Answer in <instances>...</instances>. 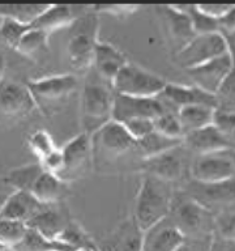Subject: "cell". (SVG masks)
I'll return each instance as SVG.
<instances>
[{"label": "cell", "mask_w": 235, "mask_h": 251, "mask_svg": "<svg viewBox=\"0 0 235 251\" xmlns=\"http://www.w3.org/2000/svg\"><path fill=\"white\" fill-rule=\"evenodd\" d=\"M175 196L174 186L157 176L144 174L137 191L132 219L144 233L168 216Z\"/></svg>", "instance_id": "1"}, {"label": "cell", "mask_w": 235, "mask_h": 251, "mask_svg": "<svg viewBox=\"0 0 235 251\" xmlns=\"http://www.w3.org/2000/svg\"><path fill=\"white\" fill-rule=\"evenodd\" d=\"M113 88L95 76L90 70L81 92V126L88 136L102 126L113 121Z\"/></svg>", "instance_id": "2"}, {"label": "cell", "mask_w": 235, "mask_h": 251, "mask_svg": "<svg viewBox=\"0 0 235 251\" xmlns=\"http://www.w3.org/2000/svg\"><path fill=\"white\" fill-rule=\"evenodd\" d=\"M92 165L102 168L115 162L127 153L136 151V140L123 125L110 121L89 136Z\"/></svg>", "instance_id": "3"}, {"label": "cell", "mask_w": 235, "mask_h": 251, "mask_svg": "<svg viewBox=\"0 0 235 251\" xmlns=\"http://www.w3.org/2000/svg\"><path fill=\"white\" fill-rule=\"evenodd\" d=\"M98 15L89 11L80 16L70 26V37L67 41V54L72 68L80 72L89 71L93 63L94 50L98 41Z\"/></svg>", "instance_id": "4"}, {"label": "cell", "mask_w": 235, "mask_h": 251, "mask_svg": "<svg viewBox=\"0 0 235 251\" xmlns=\"http://www.w3.org/2000/svg\"><path fill=\"white\" fill-rule=\"evenodd\" d=\"M167 219L183 238H211L214 234V215L184 194H175Z\"/></svg>", "instance_id": "5"}, {"label": "cell", "mask_w": 235, "mask_h": 251, "mask_svg": "<svg viewBox=\"0 0 235 251\" xmlns=\"http://www.w3.org/2000/svg\"><path fill=\"white\" fill-rule=\"evenodd\" d=\"M167 81L144 67L127 63L113 82L114 93L131 97H158Z\"/></svg>", "instance_id": "6"}, {"label": "cell", "mask_w": 235, "mask_h": 251, "mask_svg": "<svg viewBox=\"0 0 235 251\" xmlns=\"http://www.w3.org/2000/svg\"><path fill=\"white\" fill-rule=\"evenodd\" d=\"M192 157L193 154L184 148L182 143L179 147L141 160V169L144 174L157 176L174 186V183L184 180L189 176Z\"/></svg>", "instance_id": "7"}, {"label": "cell", "mask_w": 235, "mask_h": 251, "mask_svg": "<svg viewBox=\"0 0 235 251\" xmlns=\"http://www.w3.org/2000/svg\"><path fill=\"white\" fill-rule=\"evenodd\" d=\"M26 86L34 100L37 109L47 111L51 106L60 103L73 94L78 88V78L74 75H51L27 80Z\"/></svg>", "instance_id": "8"}, {"label": "cell", "mask_w": 235, "mask_h": 251, "mask_svg": "<svg viewBox=\"0 0 235 251\" xmlns=\"http://www.w3.org/2000/svg\"><path fill=\"white\" fill-rule=\"evenodd\" d=\"M227 52L234 54L227 45L225 37L218 31L196 34L186 46L175 52V60L182 68H184V71H187Z\"/></svg>", "instance_id": "9"}, {"label": "cell", "mask_w": 235, "mask_h": 251, "mask_svg": "<svg viewBox=\"0 0 235 251\" xmlns=\"http://www.w3.org/2000/svg\"><path fill=\"white\" fill-rule=\"evenodd\" d=\"M189 176L203 183H215L235 178L234 149L193 156Z\"/></svg>", "instance_id": "10"}, {"label": "cell", "mask_w": 235, "mask_h": 251, "mask_svg": "<svg viewBox=\"0 0 235 251\" xmlns=\"http://www.w3.org/2000/svg\"><path fill=\"white\" fill-rule=\"evenodd\" d=\"M235 178L215 182V183H203L189 179L186 182L183 192L189 199L207 208L213 215L223 208L234 205L235 200Z\"/></svg>", "instance_id": "11"}, {"label": "cell", "mask_w": 235, "mask_h": 251, "mask_svg": "<svg viewBox=\"0 0 235 251\" xmlns=\"http://www.w3.org/2000/svg\"><path fill=\"white\" fill-rule=\"evenodd\" d=\"M164 111L167 110L158 97H131L117 93L114 96L113 121L120 125L135 119L154 121Z\"/></svg>", "instance_id": "12"}, {"label": "cell", "mask_w": 235, "mask_h": 251, "mask_svg": "<svg viewBox=\"0 0 235 251\" xmlns=\"http://www.w3.org/2000/svg\"><path fill=\"white\" fill-rule=\"evenodd\" d=\"M193 85L214 96L222 82L234 72V54H223L209 62L186 71Z\"/></svg>", "instance_id": "13"}, {"label": "cell", "mask_w": 235, "mask_h": 251, "mask_svg": "<svg viewBox=\"0 0 235 251\" xmlns=\"http://www.w3.org/2000/svg\"><path fill=\"white\" fill-rule=\"evenodd\" d=\"M60 151L63 156V168L58 176L66 183L82 176L92 165L90 140L86 133L81 132L76 135L63 145Z\"/></svg>", "instance_id": "14"}, {"label": "cell", "mask_w": 235, "mask_h": 251, "mask_svg": "<svg viewBox=\"0 0 235 251\" xmlns=\"http://www.w3.org/2000/svg\"><path fill=\"white\" fill-rule=\"evenodd\" d=\"M158 98L167 111H178L180 107L191 105H204L213 109H215L217 106L213 94L207 93L195 85L167 82Z\"/></svg>", "instance_id": "15"}, {"label": "cell", "mask_w": 235, "mask_h": 251, "mask_svg": "<svg viewBox=\"0 0 235 251\" xmlns=\"http://www.w3.org/2000/svg\"><path fill=\"white\" fill-rule=\"evenodd\" d=\"M37 106L25 82L4 77L0 80V110L12 117L30 114Z\"/></svg>", "instance_id": "16"}, {"label": "cell", "mask_w": 235, "mask_h": 251, "mask_svg": "<svg viewBox=\"0 0 235 251\" xmlns=\"http://www.w3.org/2000/svg\"><path fill=\"white\" fill-rule=\"evenodd\" d=\"M88 5L73 4H47L46 9L31 23V26L48 35L64 27H70L76 20L89 11Z\"/></svg>", "instance_id": "17"}, {"label": "cell", "mask_w": 235, "mask_h": 251, "mask_svg": "<svg viewBox=\"0 0 235 251\" xmlns=\"http://www.w3.org/2000/svg\"><path fill=\"white\" fill-rule=\"evenodd\" d=\"M157 13L160 16L161 21L164 23L166 33L171 39V42L175 45V52L186 46L196 35L191 19L178 5H158Z\"/></svg>", "instance_id": "18"}, {"label": "cell", "mask_w": 235, "mask_h": 251, "mask_svg": "<svg viewBox=\"0 0 235 251\" xmlns=\"http://www.w3.org/2000/svg\"><path fill=\"white\" fill-rule=\"evenodd\" d=\"M182 143L184 148L188 149L193 156L225 149H234V139L223 135L213 125L184 135Z\"/></svg>", "instance_id": "19"}, {"label": "cell", "mask_w": 235, "mask_h": 251, "mask_svg": "<svg viewBox=\"0 0 235 251\" xmlns=\"http://www.w3.org/2000/svg\"><path fill=\"white\" fill-rule=\"evenodd\" d=\"M128 63L124 54L111 43L98 42L94 50L92 68L95 76L113 88V82L121 68Z\"/></svg>", "instance_id": "20"}, {"label": "cell", "mask_w": 235, "mask_h": 251, "mask_svg": "<svg viewBox=\"0 0 235 251\" xmlns=\"http://www.w3.org/2000/svg\"><path fill=\"white\" fill-rule=\"evenodd\" d=\"M183 239L180 231L166 217L142 233L141 251H176Z\"/></svg>", "instance_id": "21"}, {"label": "cell", "mask_w": 235, "mask_h": 251, "mask_svg": "<svg viewBox=\"0 0 235 251\" xmlns=\"http://www.w3.org/2000/svg\"><path fill=\"white\" fill-rule=\"evenodd\" d=\"M46 205L39 203L30 192L15 190L0 204V219L26 224Z\"/></svg>", "instance_id": "22"}, {"label": "cell", "mask_w": 235, "mask_h": 251, "mask_svg": "<svg viewBox=\"0 0 235 251\" xmlns=\"http://www.w3.org/2000/svg\"><path fill=\"white\" fill-rule=\"evenodd\" d=\"M142 231L131 217L124 220L106 239L99 251H141Z\"/></svg>", "instance_id": "23"}, {"label": "cell", "mask_w": 235, "mask_h": 251, "mask_svg": "<svg viewBox=\"0 0 235 251\" xmlns=\"http://www.w3.org/2000/svg\"><path fill=\"white\" fill-rule=\"evenodd\" d=\"M68 221L70 220L62 211H58L54 205H46L27 221L26 226L37 231L43 238L54 241L66 227Z\"/></svg>", "instance_id": "24"}, {"label": "cell", "mask_w": 235, "mask_h": 251, "mask_svg": "<svg viewBox=\"0 0 235 251\" xmlns=\"http://www.w3.org/2000/svg\"><path fill=\"white\" fill-rule=\"evenodd\" d=\"M67 184L58 176L43 170L31 187L30 194L43 205H54L66 196Z\"/></svg>", "instance_id": "25"}, {"label": "cell", "mask_w": 235, "mask_h": 251, "mask_svg": "<svg viewBox=\"0 0 235 251\" xmlns=\"http://www.w3.org/2000/svg\"><path fill=\"white\" fill-rule=\"evenodd\" d=\"M214 109L204 105H191L180 107L176 111L179 123L182 126L183 136L189 132L212 125Z\"/></svg>", "instance_id": "26"}, {"label": "cell", "mask_w": 235, "mask_h": 251, "mask_svg": "<svg viewBox=\"0 0 235 251\" xmlns=\"http://www.w3.org/2000/svg\"><path fill=\"white\" fill-rule=\"evenodd\" d=\"M56 241L74 251H99L94 239L76 221H68Z\"/></svg>", "instance_id": "27"}, {"label": "cell", "mask_w": 235, "mask_h": 251, "mask_svg": "<svg viewBox=\"0 0 235 251\" xmlns=\"http://www.w3.org/2000/svg\"><path fill=\"white\" fill-rule=\"evenodd\" d=\"M182 140L183 139H172V137L164 136L157 131H152L146 136L142 137L141 140L136 141L135 153L140 156L141 160H145L149 157L166 152L168 149L179 147V145H182Z\"/></svg>", "instance_id": "28"}, {"label": "cell", "mask_w": 235, "mask_h": 251, "mask_svg": "<svg viewBox=\"0 0 235 251\" xmlns=\"http://www.w3.org/2000/svg\"><path fill=\"white\" fill-rule=\"evenodd\" d=\"M42 172V166L38 162L24 165V166L12 169L11 172H8L4 180H5V183L9 184L15 190L30 192L31 187L34 186L35 180L38 179V176H41Z\"/></svg>", "instance_id": "29"}, {"label": "cell", "mask_w": 235, "mask_h": 251, "mask_svg": "<svg viewBox=\"0 0 235 251\" xmlns=\"http://www.w3.org/2000/svg\"><path fill=\"white\" fill-rule=\"evenodd\" d=\"M50 35L43 30L31 26L20 39L15 50L26 58H34L38 54H43L48 49Z\"/></svg>", "instance_id": "30"}, {"label": "cell", "mask_w": 235, "mask_h": 251, "mask_svg": "<svg viewBox=\"0 0 235 251\" xmlns=\"http://www.w3.org/2000/svg\"><path fill=\"white\" fill-rule=\"evenodd\" d=\"M47 4H0V19L16 20L31 24L45 9Z\"/></svg>", "instance_id": "31"}, {"label": "cell", "mask_w": 235, "mask_h": 251, "mask_svg": "<svg viewBox=\"0 0 235 251\" xmlns=\"http://www.w3.org/2000/svg\"><path fill=\"white\" fill-rule=\"evenodd\" d=\"M183 12H186L188 17L191 19L192 26L196 34H207V33H217L221 31V24L219 19H214L211 16L205 15L197 7V4H184L178 5Z\"/></svg>", "instance_id": "32"}, {"label": "cell", "mask_w": 235, "mask_h": 251, "mask_svg": "<svg viewBox=\"0 0 235 251\" xmlns=\"http://www.w3.org/2000/svg\"><path fill=\"white\" fill-rule=\"evenodd\" d=\"M29 227L26 224L13 220L0 219V246L4 250L15 249L23 242Z\"/></svg>", "instance_id": "33"}, {"label": "cell", "mask_w": 235, "mask_h": 251, "mask_svg": "<svg viewBox=\"0 0 235 251\" xmlns=\"http://www.w3.org/2000/svg\"><path fill=\"white\" fill-rule=\"evenodd\" d=\"M17 251H74L66 245H63L59 241L54 239L43 238L42 235H39L37 231L29 229L25 235V238L19 246L15 247Z\"/></svg>", "instance_id": "34"}, {"label": "cell", "mask_w": 235, "mask_h": 251, "mask_svg": "<svg viewBox=\"0 0 235 251\" xmlns=\"http://www.w3.org/2000/svg\"><path fill=\"white\" fill-rule=\"evenodd\" d=\"M30 27L31 24L19 23L11 19H0V41L8 47L16 49L20 39Z\"/></svg>", "instance_id": "35"}, {"label": "cell", "mask_w": 235, "mask_h": 251, "mask_svg": "<svg viewBox=\"0 0 235 251\" xmlns=\"http://www.w3.org/2000/svg\"><path fill=\"white\" fill-rule=\"evenodd\" d=\"M214 235L226 241H235L234 205L214 213Z\"/></svg>", "instance_id": "36"}, {"label": "cell", "mask_w": 235, "mask_h": 251, "mask_svg": "<svg viewBox=\"0 0 235 251\" xmlns=\"http://www.w3.org/2000/svg\"><path fill=\"white\" fill-rule=\"evenodd\" d=\"M27 147L38 157V161L43 160L52 151L58 148L55 145L52 136L45 129H35L27 136Z\"/></svg>", "instance_id": "37"}, {"label": "cell", "mask_w": 235, "mask_h": 251, "mask_svg": "<svg viewBox=\"0 0 235 251\" xmlns=\"http://www.w3.org/2000/svg\"><path fill=\"white\" fill-rule=\"evenodd\" d=\"M154 131L172 139H183V131L176 111H164L153 121Z\"/></svg>", "instance_id": "38"}, {"label": "cell", "mask_w": 235, "mask_h": 251, "mask_svg": "<svg viewBox=\"0 0 235 251\" xmlns=\"http://www.w3.org/2000/svg\"><path fill=\"white\" fill-rule=\"evenodd\" d=\"M212 125L215 128L219 129L223 135L234 139L235 129V113L234 111H226V110L214 109Z\"/></svg>", "instance_id": "39"}, {"label": "cell", "mask_w": 235, "mask_h": 251, "mask_svg": "<svg viewBox=\"0 0 235 251\" xmlns=\"http://www.w3.org/2000/svg\"><path fill=\"white\" fill-rule=\"evenodd\" d=\"M123 127L136 141L141 140L148 133L154 131L153 121H149V119H135V121L125 122L123 123Z\"/></svg>", "instance_id": "40"}, {"label": "cell", "mask_w": 235, "mask_h": 251, "mask_svg": "<svg viewBox=\"0 0 235 251\" xmlns=\"http://www.w3.org/2000/svg\"><path fill=\"white\" fill-rule=\"evenodd\" d=\"M139 5H128V4H102V5H92L93 12L97 15L99 13H107V15L124 16L131 15L136 11Z\"/></svg>", "instance_id": "41"}, {"label": "cell", "mask_w": 235, "mask_h": 251, "mask_svg": "<svg viewBox=\"0 0 235 251\" xmlns=\"http://www.w3.org/2000/svg\"><path fill=\"white\" fill-rule=\"evenodd\" d=\"M212 238H199V239H189L184 238L182 245H180L176 251H209L211 247Z\"/></svg>", "instance_id": "42"}, {"label": "cell", "mask_w": 235, "mask_h": 251, "mask_svg": "<svg viewBox=\"0 0 235 251\" xmlns=\"http://www.w3.org/2000/svg\"><path fill=\"white\" fill-rule=\"evenodd\" d=\"M197 7L205 15L214 17V19H219L227 11H230L231 8L234 7V4H197Z\"/></svg>", "instance_id": "43"}, {"label": "cell", "mask_w": 235, "mask_h": 251, "mask_svg": "<svg viewBox=\"0 0 235 251\" xmlns=\"http://www.w3.org/2000/svg\"><path fill=\"white\" fill-rule=\"evenodd\" d=\"M234 242L235 241H226L213 234L209 251H235Z\"/></svg>", "instance_id": "44"}, {"label": "cell", "mask_w": 235, "mask_h": 251, "mask_svg": "<svg viewBox=\"0 0 235 251\" xmlns=\"http://www.w3.org/2000/svg\"><path fill=\"white\" fill-rule=\"evenodd\" d=\"M5 71H7V56L4 54V51L1 50V47H0V80L4 78L5 76Z\"/></svg>", "instance_id": "45"}, {"label": "cell", "mask_w": 235, "mask_h": 251, "mask_svg": "<svg viewBox=\"0 0 235 251\" xmlns=\"http://www.w3.org/2000/svg\"><path fill=\"white\" fill-rule=\"evenodd\" d=\"M1 250H4V249H3V247H1V246H0V251H1Z\"/></svg>", "instance_id": "46"}, {"label": "cell", "mask_w": 235, "mask_h": 251, "mask_svg": "<svg viewBox=\"0 0 235 251\" xmlns=\"http://www.w3.org/2000/svg\"><path fill=\"white\" fill-rule=\"evenodd\" d=\"M1 251H5V250H1Z\"/></svg>", "instance_id": "47"}]
</instances>
